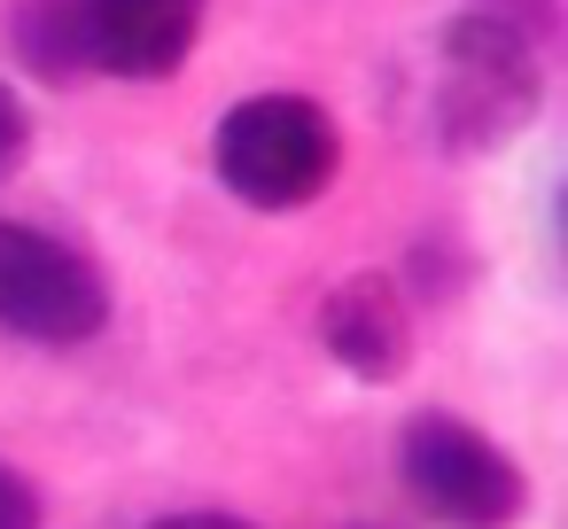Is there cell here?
Masks as SVG:
<instances>
[{
  "label": "cell",
  "mask_w": 568,
  "mask_h": 529,
  "mask_svg": "<svg viewBox=\"0 0 568 529\" xmlns=\"http://www.w3.org/2000/svg\"><path fill=\"white\" fill-rule=\"evenodd\" d=\"M397 475L413 506L436 513L444 529H514L529 506L521 467L459 413H413L397 436Z\"/></svg>",
  "instance_id": "3"
},
{
  "label": "cell",
  "mask_w": 568,
  "mask_h": 529,
  "mask_svg": "<svg viewBox=\"0 0 568 529\" xmlns=\"http://www.w3.org/2000/svg\"><path fill=\"white\" fill-rule=\"evenodd\" d=\"M320 343H327L351 374H366V382L397 374V366H405V350H413V327H405L397 288H389L382 273L343 281V288L320 304Z\"/></svg>",
  "instance_id": "6"
},
{
  "label": "cell",
  "mask_w": 568,
  "mask_h": 529,
  "mask_svg": "<svg viewBox=\"0 0 568 529\" xmlns=\"http://www.w3.org/2000/svg\"><path fill=\"white\" fill-rule=\"evenodd\" d=\"M203 32V0H79V63L110 79H172Z\"/></svg>",
  "instance_id": "5"
},
{
  "label": "cell",
  "mask_w": 568,
  "mask_h": 529,
  "mask_svg": "<svg viewBox=\"0 0 568 529\" xmlns=\"http://www.w3.org/2000/svg\"><path fill=\"white\" fill-rule=\"evenodd\" d=\"M156 529H250V521H234V513H164Z\"/></svg>",
  "instance_id": "9"
},
{
  "label": "cell",
  "mask_w": 568,
  "mask_h": 529,
  "mask_svg": "<svg viewBox=\"0 0 568 529\" xmlns=\"http://www.w3.org/2000/svg\"><path fill=\"white\" fill-rule=\"evenodd\" d=\"M102 319L110 288L71 242L0 218V327L24 343H94Z\"/></svg>",
  "instance_id": "4"
},
{
  "label": "cell",
  "mask_w": 568,
  "mask_h": 529,
  "mask_svg": "<svg viewBox=\"0 0 568 529\" xmlns=\"http://www.w3.org/2000/svg\"><path fill=\"white\" fill-rule=\"evenodd\" d=\"M537 110V55L514 17H452L428 40V79H420V125L436 149H490Z\"/></svg>",
  "instance_id": "1"
},
{
  "label": "cell",
  "mask_w": 568,
  "mask_h": 529,
  "mask_svg": "<svg viewBox=\"0 0 568 529\" xmlns=\"http://www.w3.org/2000/svg\"><path fill=\"white\" fill-rule=\"evenodd\" d=\"M219 180L257 203V211H304L335 164H343V141H335V118L304 94H250L219 118Z\"/></svg>",
  "instance_id": "2"
},
{
  "label": "cell",
  "mask_w": 568,
  "mask_h": 529,
  "mask_svg": "<svg viewBox=\"0 0 568 529\" xmlns=\"http://www.w3.org/2000/svg\"><path fill=\"white\" fill-rule=\"evenodd\" d=\"M24 141H32V118H24V102H17V87L0 79V180H9L17 164H24Z\"/></svg>",
  "instance_id": "7"
},
{
  "label": "cell",
  "mask_w": 568,
  "mask_h": 529,
  "mask_svg": "<svg viewBox=\"0 0 568 529\" xmlns=\"http://www.w3.org/2000/svg\"><path fill=\"white\" fill-rule=\"evenodd\" d=\"M0 529H40V498L17 467H0Z\"/></svg>",
  "instance_id": "8"
}]
</instances>
